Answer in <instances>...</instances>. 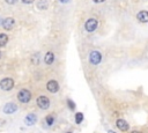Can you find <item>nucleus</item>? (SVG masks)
I'll list each match as a JSON object with an SVG mask.
<instances>
[{"mask_svg": "<svg viewBox=\"0 0 148 133\" xmlns=\"http://www.w3.org/2000/svg\"><path fill=\"white\" fill-rule=\"evenodd\" d=\"M47 6H49V3L46 0H37V7L39 9H46Z\"/></svg>", "mask_w": 148, "mask_h": 133, "instance_id": "nucleus-14", "label": "nucleus"}, {"mask_svg": "<svg viewBox=\"0 0 148 133\" xmlns=\"http://www.w3.org/2000/svg\"><path fill=\"white\" fill-rule=\"evenodd\" d=\"M108 133H116V132H113V131H108Z\"/></svg>", "mask_w": 148, "mask_h": 133, "instance_id": "nucleus-24", "label": "nucleus"}, {"mask_svg": "<svg viewBox=\"0 0 148 133\" xmlns=\"http://www.w3.org/2000/svg\"><path fill=\"white\" fill-rule=\"evenodd\" d=\"M131 133H142V132H140V131H133V132H131Z\"/></svg>", "mask_w": 148, "mask_h": 133, "instance_id": "nucleus-23", "label": "nucleus"}, {"mask_svg": "<svg viewBox=\"0 0 148 133\" xmlns=\"http://www.w3.org/2000/svg\"><path fill=\"white\" fill-rule=\"evenodd\" d=\"M82 120H83V113L82 112H77L75 114V123L76 124H81Z\"/></svg>", "mask_w": 148, "mask_h": 133, "instance_id": "nucleus-15", "label": "nucleus"}, {"mask_svg": "<svg viewBox=\"0 0 148 133\" xmlns=\"http://www.w3.org/2000/svg\"><path fill=\"white\" fill-rule=\"evenodd\" d=\"M67 133H72V132H67Z\"/></svg>", "mask_w": 148, "mask_h": 133, "instance_id": "nucleus-26", "label": "nucleus"}, {"mask_svg": "<svg viewBox=\"0 0 148 133\" xmlns=\"http://www.w3.org/2000/svg\"><path fill=\"white\" fill-rule=\"evenodd\" d=\"M46 88L50 93H57L59 90V83L56 80H50L46 84Z\"/></svg>", "mask_w": 148, "mask_h": 133, "instance_id": "nucleus-7", "label": "nucleus"}, {"mask_svg": "<svg viewBox=\"0 0 148 133\" xmlns=\"http://www.w3.org/2000/svg\"><path fill=\"white\" fill-rule=\"evenodd\" d=\"M67 104H68V106H69L71 110H74V109H75V104L72 102V99H68V101H67Z\"/></svg>", "mask_w": 148, "mask_h": 133, "instance_id": "nucleus-18", "label": "nucleus"}, {"mask_svg": "<svg viewBox=\"0 0 148 133\" xmlns=\"http://www.w3.org/2000/svg\"><path fill=\"white\" fill-rule=\"evenodd\" d=\"M31 60H32V62L34 64H39V53H35L32 57H31Z\"/></svg>", "mask_w": 148, "mask_h": 133, "instance_id": "nucleus-16", "label": "nucleus"}, {"mask_svg": "<svg viewBox=\"0 0 148 133\" xmlns=\"http://www.w3.org/2000/svg\"><path fill=\"white\" fill-rule=\"evenodd\" d=\"M45 120H46V124H47L49 126H51V125L53 124V121H54V118H53V116L50 114V116H46V119H45Z\"/></svg>", "mask_w": 148, "mask_h": 133, "instance_id": "nucleus-17", "label": "nucleus"}, {"mask_svg": "<svg viewBox=\"0 0 148 133\" xmlns=\"http://www.w3.org/2000/svg\"><path fill=\"white\" fill-rule=\"evenodd\" d=\"M61 3H67V2H69V0H59Z\"/></svg>", "mask_w": 148, "mask_h": 133, "instance_id": "nucleus-22", "label": "nucleus"}, {"mask_svg": "<svg viewBox=\"0 0 148 133\" xmlns=\"http://www.w3.org/2000/svg\"><path fill=\"white\" fill-rule=\"evenodd\" d=\"M37 105L42 109V110H46L50 106V99L46 96H39L37 98Z\"/></svg>", "mask_w": 148, "mask_h": 133, "instance_id": "nucleus-5", "label": "nucleus"}, {"mask_svg": "<svg viewBox=\"0 0 148 133\" xmlns=\"http://www.w3.org/2000/svg\"><path fill=\"white\" fill-rule=\"evenodd\" d=\"M94 2H96V3H101V2H104L105 0H92Z\"/></svg>", "mask_w": 148, "mask_h": 133, "instance_id": "nucleus-21", "label": "nucleus"}, {"mask_svg": "<svg viewBox=\"0 0 148 133\" xmlns=\"http://www.w3.org/2000/svg\"><path fill=\"white\" fill-rule=\"evenodd\" d=\"M5 1H6L8 5H14V3H16L17 0H5Z\"/></svg>", "mask_w": 148, "mask_h": 133, "instance_id": "nucleus-19", "label": "nucleus"}, {"mask_svg": "<svg viewBox=\"0 0 148 133\" xmlns=\"http://www.w3.org/2000/svg\"><path fill=\"white\" fill-rule=\"evenodd\" d=\"M116 125H117V127H118L120 131H123V132L128 131V128H130L128 123H127V121H125L124 119H118V120L116 121Z\"/></svg>", "mask_w": 148, "mask_h": 133, "instance_id": "nucleus-9", "label": "nucleus"}, {"mask_svg": "<svg viewBox=\"0 0 148 133\" xmlns=\"http://www.w3.org/2000/svg\"><path fill=\"white\" fill-rule=\"evenodd\" d=\"M16 110H17L16 104H14V103H12V102L6 103L5 106H3V112L7 113V114H12V113H14Z\"/></svg>", "mask_w": 148, "mask_h": 133, "instance_id": "nucleus-8", "label": "nucleus"}, {"mask_svg": "<svg viewBox=\"0 0 148 133\" xmlns=\"http://www.w3.org/2000/svg\"><path fill=\"white\" fill-rule=\"evenodd\" d=\"M17 98L21 103H28L31 99V93L28 89H21L17 94Z\"/></svg>", "mask_w": 148, "mask_h": 133, "instance_id": "nucleus-1", "label": "nucleus"}, {"mask_svg": "<svg viewBox=\"0 0 148 133\" xmlns=\"http://www.w3.org/2000/svg\"><path fill=\"white\" fill-rule=\"evenodd\" d=\"M101 60H102V54H101V52L99 51H91L90 52V54H89V61H90V64H92V65H98L99 62H101Z\"/></svg>", "mask_w": 148, "mask_h": 133, "instance_id": "nucleus-4", "label": "nucleus"}, {"mask_svg": "<svg viewBox=\"0 0 148 133\" xmlns=\"http://www.w3.org/2000/svg\"><path fill=\"white\" fill-rule=\"evenodd\" d=\"M23 3H27V5H30V3H32L35 0H21Z\"/></svg>", "mask_w": 148, "mask_h": 133, "instance_id": "nucleus-20", "label": "nucleus"}, {"mask_svg": "<svg viewBox=\"0 0 148 133\" xmlns=\"http://www.w3.org/2000/svg\"><path fill=\"white\" fill-rule=\"evenodd\" d=\"M97 25H98V22H97L96 19H89L84 23V29L88 32H94L97 29Z\"/></svg>", "mask_w": 148, "mask_h": 133, "instance_id": "nucleus-3", "label": "nucleus"}, {"mask_svg": "<svg viewBox=\"0 0 148 133\" xmlns=\"http://www.w3.org/2000/svg\"><path fill=\"white\" fill-rule=\"evenodd\" d=\"M136 19L141 23H147L148 22V12L147 10H141L136 14Z\"/></svg>", "mask_w": 148, "mask_h": 133, "instance_id": "nucleus-10", "label": "nucleus"}, {"mask_svg": "<svg viewBox=\"0 0 148 133\" xmlns=\"http://www.w3.org/2000/svg\"><path fill=\"white\" fill-rule=\"evenodd\" d=\"M8 42V36L6 34H0V47H3Z\"/></svg>", "mask_w": 148, "mask_h": 133, "instance_id": "nucleus-13", "label": "nucleus"}, {"mask_svg": "<svg viewBox=\"0 0 148 133\" xmlns=\"http://www.w3.org/2000/svg\"><path fill=\"white\" fill-rule=\"evenodd\" d=\"M14 87V81L10 77H5L0 81V88L5 91H9Z\"/></svg>", "mask_w": 148, "mask_h": 133, "instance_id": "nucleus-2", "label": "nucleus"}, {"mask_svg": "<svg viewBox=\"0 0 148 133\" xmlns=\"http://www.w3.org/2000/svg\"><path fill=\"white\" fill-rule=\"evenodd\" d=\"M24 121H25V124H27L28 126H31V125H34V124L37 121V116H36L35 113H29V114L25 117Z\"/></svg>", "mask_w": 148, "mask_h": 133, "instance_id": "nucleus-11", "label": "nucleus"}, {"mask_svg": "<svg viewBox=\"0 0 148 133\" xmlns=\"http://www.w3.org/2000/svg\"><path fill=\"white\" fill-rule=\"evenodd\" d=\"M14 23H15V21H14L13 17H7V19L2 20L1 25H2V28H3L5 30H10V29H13Z\"/></svg>", "mask_w": 148, "mask_h": 133, "instance_id": "nucleus-6", "label": "nucleus"}, {"mask_svg": "<svg viewBox=\"0 0 148 133\" xmlns=\"http://www.w3.org/2000/svg\"><path fill=\"white\" fill-rule=\"evenodd\" d=\"M0 58H1V52H0Z\"/></svg>", "mask_w": 148, "mask_h": 133, "instance_id": "nucleus-25", "label": "nucleus"}, {"mask_svg": "<svg viewBox=\"0 0 148 133\" xmlns=\"http://www.w3.org/2000/svg\"><path fill=\"white\" fill-rule=\"evenodd\" d=\"M44 61H45V64H47V65H51L53 61H54V54H53V52H47L46 54H45V57H44Z\"/></svg>", "mask_w": 148, "mask_h": 133, "instance_id": "nucleus-12", "label": "nucleus"}]
</instances>
